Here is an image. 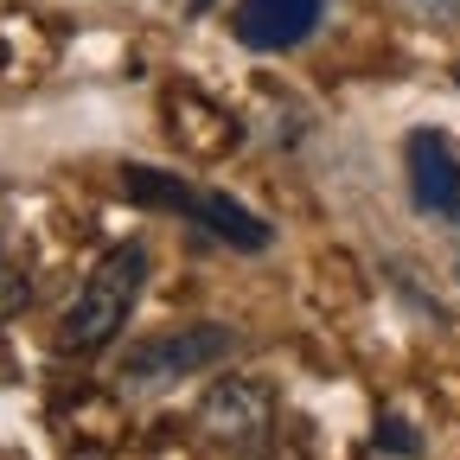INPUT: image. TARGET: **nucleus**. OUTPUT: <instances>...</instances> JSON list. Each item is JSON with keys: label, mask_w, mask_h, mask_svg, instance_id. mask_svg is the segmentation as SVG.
<instances>
[{"label": "nucleus", "mask_w": 460, "mask_h": 460, "mask_svg": "<svg viewBox=\"0 0 460 460\" xmlns=\"http://www.w3.org/2000/svg\"><path fill=\"white\" fill-rule=\"evenodd\" d=\"M141 281H147V243H115L90 269V281L77 288V301L65 307V320H58V352L65 358L102 352V345L128 326V314L141 301Z\"/></svg>", "instance_id": "f257e3e1"}, {"label": "nucleus", "mask_w": 460, "mask_h": 460, "mask_svg": "<svg viewBox=\"0 0 460 460\" xmlns=\"http://www.w3.org/2000/svg\"><path fill=\"white\" fill-rule=\"evenodd\" d=\"M326 0H237V39L250 51H288L314 39Z\"/></svg>", "instance_id": "423d86ee"}, {"label": "nucleus", "mask_w": 460, "mask_h": 460, "mask_svg": "<svg viewBox=\"0 0 460 460\" xmlns=\"http://www.w3.org/2000/svg\"><path fill=\"white\" fill-rule=\"evenodd\" d=\"M122 186L147 211H172V217L192 211V180H172V172H160V166H122Z\"/></svg>", "instance_id": "6e6552de"}, {"label": "nucleus", "mask_w": 460, "mask_h": 460, "mask_svg": "<svg viewBox=\"0 0 460 460\" xmlns=\"http://www.w3.org/2000/svg\"><path fill=\"white\" fill-rule=\"evenodd\" d=\"M20 301H26V288H20V281H13L7 269H0V320H7V314H13Z\"/></svg>", "instance_id": "f8f14e48"}, {"label": "nucleus", "mask_w": 460, "mask_h": 460, "mask_svg": "<svg viewBox=\"0 0 460 460\" xmlns=\"http://www.w3.org/2000/svg\"><path fill=\"white\" fill-rule=\"evenodd\" d=\"M166 128L192 160H217V154L237 147V115L217 109L205 90H186V84L166 90Z\"/></svg>", "instance_id": "20e7f679"}, {"label": "nucleus", "mask_w": 460, "mask_h": 460, "mask_svg": "<svg viewBox=\"0 0 460 460\" xmlns=\"http://www.w3.org/2000/svg\"><path fill=\"white\" fill-rule=\"evenodd\" d=\"M454 281H460V230H454Z\"/></svg>", "instance_id": "ddd939ff"}, {"label": "nucleus", "mask_w": 460, "mask_h": 460, "mask_svg": "<svg viewBox=\"0 0 460 460\" xmlns=\"http://www.w3.org/2000/svg\"><path fill=\"white\" fill-rule=\"evenodd\" d=\"M243 460H314V454L295 447V441H269V447H256V454H243Z\"/></svg>", "instance_id": "9b49d317"}, {"label": "nucleus", "mask_w": 460, "mask_h": 460, "mask_svg": "<svg viewBox=\"0 0 460 460\" xmlns=\"http://www.w3.org/2000/svg\"><path fill=\"white\" fill-rule=\"evenodd\" d=\"M396 13H410L416 26H460V0H396Z\"/></svg>", "instance_id": "1a4fd4ad"}, {"label": "nucleus", "mask_w": 460, "mask_h": 460, "mask_svg": "<svg viewBox=\"0 0 460 460\" xmlns=\"http://www.w3.org/2000/svg\"><path fill=\"white\" fill-rule=\"evenodd\" d=\"M402 160H410V199L435 217L460 211V154L447 147L441 128H416L410 147H402Z\"/></svg>", "instance_id": "39448f33"}, {"label": "nucleus", "mask_w": 460, "mask_h": 460, "mask_svg": "<svg viewBox=\"0 0 460 460\" xmlns=\"http://www.w3.org/2000/svg\"><path fill=\"white\" fill-rule=\"evenodd\" d=\"M224 358H230V326L192 320V326H172V332H147L122 358L115 384L135 390V396H154V390H172V384H186V377H199V371H211Z\"/></svg>", "instance_id": "7ed1b4c3"}, {"label": "nucleus", "mask_w": 460, "mask_h": 460, "mask_svg": "<svg viewBox=\"0 0 460 460\" xmlns=\"http://www.w3.org/2000/svg\"><path fill=\"white\" fill-rule=\"evenodd\" d=\"M377 447H390V454H422V441L402 429L396 416H377Z\"/></svg>", "instance_id": "9d476101"}, {"label": "nucleus", "mask_w": 460, "mask_h": 460, "mask_svg": "<svg viewBox=\"0 0 460 460\" xmlns=\"http://www.w3.org/2000/svg\"><path fill=\"white\" fill-rule=\"evenodd\" d=\"M199 230H211L217 243H230V250H243V256H262L269 243H275V230L256 217V211H243L237 199H224V192H205V186H192V211H186Z\"/></svg>", "instance_id": "0eeeda50"}, {"label": "nucleus", "mask_w": 460, "mask_h": 460, "mask_svg": "<svg viewBox=\"0 0 460 460\" xmlns=\"http://www.w3.org/2000/svg\"><path fill=\"white\" fill-rule=\"evenodd\" d=\"M275 416H281V396L269 377H217L205 396H199V410H192V435L199 447L211 454H230V460H243L256 447L275 441Z\"/></svg>", "instance_id": "f03ea898"}]
</instances>
